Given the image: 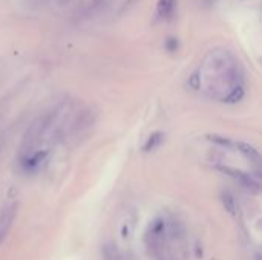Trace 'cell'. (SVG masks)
<instances>
[{
  "instance_id": "52a82bcc",
  "label": "cell",
  "mask_w": 262,
  "mask_h": 260,
  "mask_svg": "<svg viewBox=\"0 0 262 260\" xmlns=\"http://www.w3.org/2000/svg\"><path fill=\"white\" fill-rule=\"evenodd\" d=\"M103 260H126V257L115 244L109 242L103 247Z\"/></svg>"
},
{
  "instance_id": "8992f818",
  "label": "cell",
  "mask_w": 262,
  "mask_h": 260,
  "mask_svg": "<svg viewBox=\"0 0 262 260\" xmlns=\"http://www.w3.org/2000/svg\"><path fill=\"white\" fill-rule=\"evenodd\" d=\"M235 146H236V150L241 152L249 161H252L255 166H259L261 158H259V153H258V150L255 147H252V146H249L246 143H235Z\"/></svg>"
},
{
  "instance_id": "7c38bea8",
  "label": "cell",
  "mask_w": 262,
  "mask_h": 260,
  "mask_svg": "<svg viewBox=\"0 0 262 260\" xmlns=\"http://www.w3.org/2000/svg\"><path fill=\"white\" fill-rule=\"evenodd\" d=\"M106 0H92V3H94V6H100V5H103Z\"/></svg>"
},
{
  "instance_id": "5b68a950",
  "label": "cell",
  "mask_w": 262,
  "mask_h": 260,
  "mask_svg": "<svg viewBox=\"0 0 262 260\" xmlns=\"http://www.w3.org/2000/svg\"><path fill=\"white\" fill-rule=\"evenodd\" d=\"M94 123H95L94 112H91V110H83V112L77 116L75 123L72 124L71 132H72V135H74V136H78V135H81V133L88 132V130L92 127V124H94Z\"/></svg>"
},
{
  "instance_id": "7a4b0ae2",
  "label": "cell",
  "mask_w": 262,
  "mask_h": 260,
  "mask_svg": "<svg viewBox=\"0 0 262 260\" xmlns=\"http://www.w3.org/2000/svg\"><path fill=\"white\" fill-rule=\"evenodd\" d=\"M146 245L155 260H186L189 250L186 228L175 218H157L146 231Z\"/></svg>"
},
{
  "instance_id": "6da1fadb",
  "label": "cell",
  "mask_w": 262,
  "mask_h": 260,
  "mask_svg": "<svg viewBox=\"0 0 262 260\" xmlns=\"http://www.w3.org/2000/svg\"><path fill=\"white\" fill-rule=\"evenodd\" d=\"M195 78H198L195 87L203 89L212 98L236 101L243 97L239 67L235 58L226 51L209 55Z\"/></svg>"
},
{
  "instance_id": "ba28073f",
  "label": "cell",
  "mask_w": 262,
  "mask_h": 260,
  "mask_svg": "<svg viewBox=\"0 0 262 260\" xmlns=\"http://www.w3.org/2000/svg\"><path fill=\"white\" fill-rule=\"evenodd\" d=\"M175 11V0H158V15L164 20L170 18Z\"/></svg>"
},
{
  "instance_id": "30bf717a",
  "label": "cell",
  "mask_w": 262,
  "mask_h": 260,
  "mask_svg": "<svg viewBox=\"0 0 262 260\" xmlns=\"http://www.w3.org/2000/svg\"><path fill=\"white\" fill-rule=\"evenodd\" d=\"M223 202H224V207L229 213H235L236 210V202H235V198L230 195V193H226L223 196Z\"/></svg>"
},
{
  "instance_id": "9c48e42d",
  "label": "cell",
  "mask_w": 262,
  "mask_h": 260,
  "mask_svg": "<svg viewBox=\"0 0 262 260\" xmlns=\"http://www.w3.org/2000/svg\"><path fill=\"white\" fill-rule=\"evenodd\" d=\"M161 141H163V133H160V132L152 133V135L147 138V143L144 144V150H146V152H150V150L157 149V147L161 144Z\"/></svg>"
},
{
  "instance_id": "3957f363",
  "label": "cell",
  "mask_w": 262,
  "mask_h": 260,
  "mask_svg": "<svg viewBox=\"0 0 262 260\" xmlns=\"http://www.w3.org/2000/svg\"><path fill=\"white\" fill-rule=\"evenodd\" d=\"M57 115H58V110H51V112H46V113L40 115L38 118H35L29 124V127H28V130H26V133L23 136L21 146H20L21 162L25 159H28L29 156H32L34 153L40 152V144L43 143L45 136L49 133L51 127L54 126V123L57 120Z\"/></svg>"
},
{
  "instance_id": "8fae6325",
  "label": "cell",
  "mask_w": 262,
  "mask_h": 260,
  "mask_svg": "<svg viewBox=\"0 0 262 260\" xmlns=\"http://www.w3.org/2000/svg\"><path fill=\"white\" fill-rule=\"evenodd\" d=\"M177 46H178V41H177L175 38H170V40L167 41V48H169L170 51H175V49H177Z\"/></svg>"
},
{
  "instance_id": "277c9868",
  "label": "cell",
  "mask_w": 262,
  "mask_h": 260,
  "mask_svg": "<svg viewBox=\"0 0 262 260\" xmlns=\"http://www.w3.org/2000/svg\"><path fill=\"white\" fill-rule=\"evenodd\" d=\"M15 216H17V204L14 201L5 204L0 208V245L6 239V236L14 224Z\"/></svg>"
}]
</instances>
